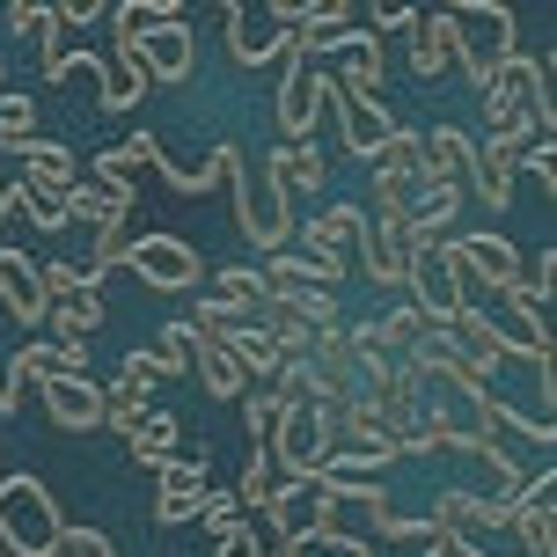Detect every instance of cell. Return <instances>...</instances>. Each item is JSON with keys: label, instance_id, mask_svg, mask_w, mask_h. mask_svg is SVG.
I'll use <instances>...</instances> for the list:
<instances>
[{"label": "cell", "instance_id": "6da1fadb", "mask_svg": "<svg viewBox=\"0 0 557 557\" xmlns=\"http://www.w3.org/2000/svg\"><path fill=\"white\" fill-rule=\"evenodd\" d=\"M441 23H447V59L462 66V82L476 96L492 88V74L506 59L521 52L513 45V8H499V0H455V8H441Z\"/></svg>", "mask_w": 557, "mask_h": 557}, {"label": "cell", "instance_id": "7a4b0ae2", "mask_svg": "<svg viewBox=\"0 0 557 557\" xmlns=\"http://www.w3.org/2000/svg\"><path fill=\"white\" fill-rule=\"evenodd\" d=\"M59 521L52 492L37 476H0V557H59Z\"/></svg>", "mask_w": 557, "mask_h": 557}, {"label": "cell", "instance_id": "3957f363", "mask_svg": "<svg viewBox=\"0 0 557 557\" xmlns=\"http://www.w3.org/2000/svg\"><path fill=\"white\" fill-rule=\"evenodd\" d=\"M550 96V74H543V59H529V52H513L492 74V88H484V117H492V133H535L529 125V111Z\"/></svg>", "mask_w": 557, "mask_h": 557}, {"label": "cell", "instance_id": "277c9868", "mask_svg": "<svg viewBox=\"0 0 557 557\" xmlns=\"http://www.w3.org/2000/svg\"><path fill=\"white\" fill-rule=\"evenodd\" d=\"M323 111L337 117V139H345V154L352 162H382V147H389L396 117L382 111V96H352V88H337L323 74Z\"/></svg>", "mask_w": 557, "mask_h": 557}, {"label": "cell", "instance_id": "5b68a950", "mask_svg": "<svg viewBox=\"0 0 557 557\" xmlns=\"http://www.w3.org/2000/svg\"><path fill=\"white\" fill-rule=\"evenodd\" d=\"M227 184H235V221H243V235H250L264 257H278V250H286V235H294L286 198L264 184V169L250 176V162H235V176H227Z\"/></svg>", "mask_w": 557, "mask_h": 557}, {"label": "cell", "instance_id": "8992f818", "mask_svg": "<svg viewBox=\"0 0 557 557\" xmlns=\"http://www.w3.org/2000/svg\"><path fill=\"white\" fill-rule=\"evenodd\" d=\"M286 74H278V133L286 147H308L315 139V117H323V74H315V59L294 52V37H286Z\"/></svg>", "mask_w": 557, "mask_h": 557}, {"label": "cell", "instance_id": "52a82bcc", "mask_svg": "<svg viewBox=\"0 0 557 557\" xmlns=\"http://www.w3.org/2000/svg\"><path fill=\"white\" fill-rule=\"evenodd\" d=\"M535 133H492V139L470 133V184H462V198H484L492 213L513 206V169H521V147Z\"/></svg>", "mask_w": 557, "mask_h": 557}, {"label": "cell", "instance_id": "ba28073f", "mask_svg": "<svg viewBox=\"0 0 557 557\" xmlns=\"http://www.w3.org/2000/svg\"><path fill=\"white\" fill-rule=\"evenodd\" d=\"M117 264H133V272L147 278V286H162V294H198V278H206V257H198L191 243H176V235H139Z\"/></svg>", "mask_w": 557, "mask_h": 557}, {"label": "cell", "instance_id": "9c48e42d", "mask_svg": "<svg viewBox=\"0 0 557 557\" xmlns=\"http://www.w3.org/2000/svg\"><path fill=\"white\" fill-rule=\"evenodd\" d=\"M125 23H133V15H125ZM133 59H139V74H147V88L184 82L191 59H198L191 23H133Z\"/></svg>", "mask_w": 557, "mask_h": 557}, {"label": "cell", "instance_id": "30bf717a", "mask_svg": "<svg viewBox=\"0 0 557 557\" xmlns=\"http://www.w3.org/2000/svg\"><path fill=\"white\" fill-rule=\"evenodd\" d=\"M404 294H411V308H418V323H447L455 308L470 301L462 294V272H455V257H447V243H433V250L411 264V278H404Z\"/></svg>", "mask_w": 557, "mask_h": 557}, {"label": "cell", "instance_id": "8fae6325", "mask_svg": "<svg viewBox=\"0 0 557 557\" xmlns=\"http://www.w3.org/2000/svg\"><path fill=\"white\" fill-rule=\"evenodd\" d=\"M441 243H447V257H455L462 286L484 278V294H506V286L521 278V250H513L506 235H441Z\"/></svg>", "mask_w": 557, "mask_h": 557}, {"label": "cell", "instance_id": "7c38bea8", "mask_svg": "<svg viewBox=\"0 0 557 557\" xmlns=\"http://www.w3.org/2000/svg\"><path fill=\"white\" fill-rule=\"evenodd\" d=\"M154 476H162V492H154V521H162V529H184V521L206 513V447L169 455Z\"/></svg>", "mask_w": 557, "mask_h": 557}, {"label": "cell", "instance_id": "4fadbf2b", "mask_svg": "<svg viewBox=\"0 0 557 557\" xmlns=\"http://www.w3.org/2000/svg\"><path fill=\"white\" fill-rule=\"evenodd\" d=\"M45 389V411H52L59 433H96L103 425V389L88 382V374H52V382H37Z\"/></svg>", "mask_w": 557, "mask_h": 557}, {"label": "cell", "instance_id": "5bb4252c", "mask_svg": "<svg viewBox=\"0 0 557 557\" xmlns=\"http://www.w3.org/2000/svg\"><path fill=\"white\" fill-rule=\"evenodd\" d=\"M367 227H374V221H367L360 206H331V213H315V221L301 227V250H308V257H331V264H345V257L367 243Z\"/></svg>", "mask_w": 557, "mask_h": 557}, {"label": "cell", "instance_id": "9a60e30c", "mask_svg": "<svg viewBox=\"0 0 557 557\" xmlns=\"http://www.w3.org/2000/svg\"><path fill=\"white\" fill-rule=\"evenodd\" d=\"M441 331L455 337V345H462V352H470L484 374H499V367H506V331H499V315H484V308L462 301V308H455V315L441 323Z\"/></svg>", "mask_w": 557, "mask_h": 557}, {"label": "cell", "instance_id": "2e32d148", "mask_svg": "<svg viewBox=\"0 0 557 557\" xmlns=\"http://www.w3.org/2000/svg\"><path fill=\"white\" fill-rule=\"evenodd\" d=\"M221 23H227V52L243 59V66H264V59H278V52H286V37H294V29H278L272 15H250V8H227Z\"/></svg>", "mask_w": 557, "mask_h": 557}, {"label": "cell", "instance_id": "e0dca14e", "mask_svg": "<svg viewBox=\"0 0 557 557\" xmlns=\"http://www.w3.org/2000/svg\"><path fill=\"white\" fill-rule=\"evenodd\" d=\"M264 184H272L278 198L323 191V154H315V147H286V139H278L272 154H264Z\"/></svg>", "mask_w": 557, "mask_h": 557}, {"label": "cell", "instance_id": "ac0fdd59", "mask_svg": "<svg viewBox=\"0 0 557 557\" xmlns=\"http://www.w3.org/2000/svg\"><path fill=\"white\" fill-rule=\"evenodd\" d=\"M404 59H411L418 82H441L447 66H455V59H447V23H441V15H425V8H418L411 23H404Z\"/></svg>", "mask_w": 557, "mask_h": 557}, {"label": "cell", "instance_id": "d6986e66", "mask_svg": "<svg viewBox=\"0 0 557 557\" xmlns=\"http://www.w3.org/2000/svg\"><path fill=\"white\" fill-rule=\"evenodd\" d=\"M213 301H221V308H235L243 323H257L272 294H264V278H257V264H227V272H221V286H213Z\"/></svg>", "mask_w": 557, "mask_h": 557}, {"label": "cell", "instance_id": "ffe728a7", "mask_svg": "<svg viewBox=\"0 0 557 557\" xmlns=\"http://www.w3.org/2000/svg\"><path fill=\"white\" fill-rule=\"evenodd\" d=\"M176 433H184V425H176L169 411H147V418H139V433H133L125 447H133V462H139V470H162L169 455H176Z\"/></svg>", "mask_w": 557, "mask_h": 557}, {"label": "cell", "instance_id": "44dd1931", "mask_svg": "<svg viewBox=\"0 0 557 557\" xmlns=\"http://www.w3.org/2000/svg\"><path fill=\"white\" fill-rule=\"evenodd\" d=\"M513 550L521 557H557V521H550V506H513Z\"/></svg>", "mask_w": 557, "mask_h": 557}, {"label": "cell", "instance_id": "7402d4cb", "mask_svg": "<svg viewBox=\"0 0 557 557\" xmlns=\"http://www.w3.org/2000/svg\"><path fill=\"white\" fill-rule=\"evenodd\" d=\"M278 492V476H272V447H250L243 455V484H235V506L243 513H264V499Z\"/></svg>", "mask_w": 557, "mask_h": 557}, {"label": "cell", "instance_id": "603a6c76", "mask_svg": "<svg viewBox=\"0 0 557 557\" xmlns=\"http://www.w3.org/2000/svg\"><path fill=\"white\" fill-rule=\"evenodd\" d=\"M154 367H162V374H191V323H184V315L162 331V345H154Z\"/></svg>", "mask_w": 557, "mask_h": 557}, {"label": "cell", "instance_id": "cb8c5ba5", "mask_svg": "<svg viewBox=\"0 0 557 557\" xmlns=\"http://www.w3.org/2000/svg\"><path fill=\"white\" fill-rule=\"evenodd\" d=\"M37 133V111H29V96H0V147H15V139Z\"/></svg>", "mask_w": 557, "mask_h": 557}, {"label": "cell", "instance_id": "d4e9b609", "mask_svg": "<svg viewBox=\"0 0 557 557\" xmlns=\"http://www.w3.org/2000/svg\"><path fill=\"white\" fill-rule=\"evenodd\" d=\"M198 521H206V535L221 543V535L235 529V521H243V506H235V492H206V513H198Z\"/></svg>", "mask_w": 557, "mask_h": 557}, {"label": "cell", "instance_id": "484cf974", "mask_svg": "<svg viewBox=\"0 0 557 557\" xmlns=\"http://www.w3.org/2000/svg\"><path fill=\"white\" fill-rule=\"evenodd\" d=\"M521 169H529V176H543V191H550V184H557V154H550V139H529V147H521Z\"/></svg>", "mask_w": 557, "mask_h": 557}, {"label": "cell", "instance_id": "4316f807", "mask_svg": "<svg viewBox=\"0 0 557 557\" xmlns=\"http://www.w3.org/2000/svg\"><path fill=\"white\" fill-rule=\"evenodd\" d=\"M521 286H535L543 301H550V286H557V257L543 250V257H521Z\"/></svg>", "mask_w": 557, "mask_h": 557}, {"label": "cell", "instance_id": "83f0119b", "mask_svg": "<svg viewBox=\"0 0 557 557\" xmlns=\"http://www.w3.org/2000/svg\"><path fill=\"white\" fill-rule=\"evenodd\" d=\"M8 23H15V37H37V23H45V8H37V0H15V8H8Z\"/></svg>", "mask_w": 557, "mask_h": 557}, {"label": "cell", "instance_id": "f1b7e54d", "mask_svg": "<svg viewBox=\"0 0 557 557\" xmlns=\"http://www.w3.org/2000/svg\"><path fill=\"white\" fill-rule=\"evenodd\" d=\"M418 8H367V29H404Z\"/></svg>", "mask_w": 557, "mask_h": 557}]
</instances>
